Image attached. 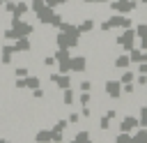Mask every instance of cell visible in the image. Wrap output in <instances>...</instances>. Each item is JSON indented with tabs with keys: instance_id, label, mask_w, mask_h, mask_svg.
<instances>
[{
	"instance_id": "6da1fadb",
	"label": "cell",
	"mask_w": 147,
	"mask_h": 143,
	"mask_svg": "<svg viewBox=\"0 0 147 143\" xmlns=\"http://www.w3.org/2000/svg\"><path fill=\"white\" fill-rule=\"evenodd\" d=\"M106 92H108L110 97H117V95H119V85H117L115 81H108V83H106Z\"/></svg>"
},
{
	"instance_id": "7a4b0ae2",
	"label": "cell",
	"mask_w": 147,
	"mask_h": 143,
	"mask_svg": "<svg viewBox=\"0 0 147 143\" xmlns=\"http://www.w3.org/2000/svg\"><path fill=\"white\" fill-rule=\"evenodd\" d=\"M136 127V118H126V120H122V131H129V129H133Z\"/></svg>"
},
{
	"instance_id": "3957f363",
	"label": "cell",
	"mask_w": 147,
	"mask_h": 143,
	"mask_svg": "<svg viewBox=\"0 0 147 143\" xmlns=\"http://www.w3.org/2000/svg\"><path fill=\"white\" fill-rule=\"evenodd\" d=\"M136 143H147V131H140L136 136Z\"/></svg>"
},
{
	"instance_id": "277c9868",
	"label": "cell",
	"mask_w": 147,
	"mask_h": 143,
	"mask_svg": "<svg viewBox=\"0 0 147 143\" xmlns=\"http://www.w3.org/2000/svg\"><path fill=\"white\" fill-rule=\"evenodd\" d=\"M117 143H133V138H131V136H119Z\"/></svg>"
},
{
	"instance_id": "5b68a950",
	"label": "cell",
	"mask_w": 147,
	"mask_h": 143,
	"mask_svg": "<svg viewBox=\"0 0 147 143\" xmlns=\"http://www.w3.org/2000/svg\"><path fill=\"white\" fill-rule=\"evenodd\" d=\"M0 143H5V141H0Z\"/></svg>"
}]
</instances>
